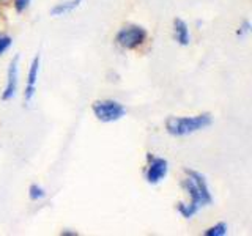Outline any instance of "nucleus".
Wrapping results in <instances>:
<instances>
[{
    "label": "nucleus",
    "mask_w": 252,
    "mask_h": 236,
    "mask_svg": "<svg viewBox=\"0 0 252 236\" xmlns=\"http://www.w3.org/2000/svg\"><path fill=\"white\" fill-rule=\"evenodd\" d=\"M211 124V117L208 114L197 117H170L165 121V128L172 136H188V134L197 132Z\"/></svg>",
    "instance_id": "obj_1"
},
{
    "label": "nucleus",
    "mask_w": 252,
    "mask_h": 236,
    "mask_svg": "<svg viewBox=\"0 0 252 236\" xmlns=\"http://www.w3.org/2000/svg\"><path fill=\"white\" fill-rule=\"evenodd\" d=\"M188 178L185 179V187L191 197V203H194L195 206H203V205L211 203V195L208 191L207 181L200 175V173L188 170Z\"/></svg>",
    "instance_id": "obj_2"
},
{
    "label": "nucleus",
    "mask_w": 252,
    "mask_h": 236,
    "mask_svg": "<svg viewBox=\"0 0 252 236\" xmlns=\"http://www.w3.org/2000/svg\"><path fill=\"white\" fill-rule=\"evenodd\" d=\"M93 112L99 121L110 123V121H117V120H120L122 117H125L126 110L120 102L112 101V99H106V101L94 102Z\"/></svg>",
    "instance_id": "obj_3"
},
{
    "label": "nucleus",
    "mask_w": 252,
    "mask_h": 236,
    "mask_svg": "<svg viewBox=\"0 0 252 236\" xmlns=\"http://www.w3.org/2000/svg\"><path fill=\"white\" fill-rule=\"evenodd\" d=\"M147 39V31L139 26L123 27L117 35V43L125 49H136Z\"/></svg>",
    "instance_id": "obj_4"
},
{
    "label": "nucleus",
    "mask_w": 252,
    "mask_h": 236,
    "mask_svg": "<svg viewBox=\"0 0 252 236\" xmlns=\"http://www.w3.org/2000/svg\"><path fill=\"white\" fill-rule=\"evenodd\" d=\"M167 161L161 157H150V165L147 170V181L150 184H156L167 175Z\"/></svg>",
    "instance_id": "obj_5"
},
{
    "label": "nucleus",
    "mask_w": 252,
    "mask_h": 236,
    "mask_svg": "<svg viewBox=\"0 0 252 236\" xmlns=\"http://www.w3.org/2000/svg\"><path fill=\"white\" fill-rule=\"evenodd\" d=\"M19 59L16 57L11 65H10V69H8V81H6V88H5V93H3V99L8 101L11 99L14 94H16V90H18V76H19Z\"/></svg>",
    "instance_id": "obj_6"
},
{
    "label": "nucleus",
    "mask_w": 252,
    "mask_h": 236,
    "mask_svg": "<svg viewBox=\"0 0 252 236\" xmlns=\"http://www.w3.org/2000/svg\"><path fill=\"white\" fill-rule=\"evenodd\" d=\"M38 69H39V59L36 57L32 61V66L29 71V82H27V88H26V101H30L35 94V87L38 81Z\"/></svg>",
    "instance_id": "obj_7"
},
{
    "label": "nucleus",
    "mask_w": 252,
    "mask_h": 236,
    "mask_svg": "<svg viewBox=\"0 0 252 236\" xmlns=\"http://www.w3.org/2000/svg\"><path fill=\"white\" fill-rule=\"evenodd\" d=\"M173 26H175V38H177V41L181 46L189 44V29L186 26V22L181 21V19H175Z\"/></svg>",
    "instance_id": "obj_8"
},
{
    "label": "nucleus",
    "mask_w": 252,
    "mask_h": 236,
    "mask_svg": "<svg viewBox=\"0 0 252 236\" xmlns=\"http://www.w3.org/2000/svg\"><path fill=\"white\" fill-rule=\"evenodd\" d=\"M82 0H69V2H65V3H59L57 6L52 8V16H62L65 13H71L73 10H76V8L81 5Z\"/></svg>",
    "instance_id": "obj_9"
},
{
    "label": "nucleus",
    "mask_w": 252,
    "mask_h": 236,
    "mask_svg": "<svg viewBox=\"0 0 252 236\" xmlns=\"http://www.w3.org/2000/svg\"><path fill=\"white\" fill-rule=\"evenodd\" d=\"M178 211L183 214L185 217H192L197 211H199V206H195L194 203H189V205H186V203H180L178 205Z\"/></svg>",
    "instance_id": "obj_10"
},
{
    "label": "nucleus",
    "mask_w": 252,
    "mask_h": 236,
    "mask_svg": "<svg viewBox=\"0 0 252 236\" xmlns=\"http://www.w3.org/2000/svg\"><path fill=\"white\" fill-rule=\"evenodd\" d=\"M227 233V225L225 224H218L215 227L208 228L207 232H205V235L207 236H224Z\"/></svg>",
    "instance_id": "obj_11"
},
{
    "label": "nucleus",
    "mask_w": 252,
    "mask_h": 236,
    "mask_svg": "<svg viewBox=\"0 0 252 236\" xmlns=\"http://www.w3.org/2000/svg\"><path fill=\"white\" fill-rule=\"evenodd\" d=\"M44 195H46V194H44V191H43V187H39V186H36V184L30 186V199H32V200L43 199Z\"/></svg>",
    "instance_id": "obj_12"
},
{
    "label": "nucleus",
    "mask_w": 252,
    "mask_h": 236,
    "mask_svg": "<svg viewBox=\"0 0 252 236\" xmlns=\"http://www.w3.org/2000/svg\"><path fill=\"white\" fill-rule=\"evenodd\" d=\"M10 46H11V38L10 36H0V55H2Z\"/></svg>",
    "instance_id": "obj_13"
},
{
    "label": "nucleus",
    "mask_w": 252,
    "mask_h": 236,
    "mask_svg": "<svg viewBox=\"0 0 252 236\" xmlns=\"http://www.w3.org/2000/svg\"><path fill=\"white\" fill-rule=\"evenodd\" d=\"M29 3H30V0H14V8L19 13H22L29 6Z\"/></svg>",
    "instance_id": "obj_14"
}]
</instances>
